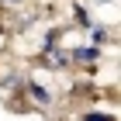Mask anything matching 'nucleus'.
<instances>
[{"label": "nucleus", "instance_id": "1", "mask_svg": "<svg viewBox=\"0 0 121 121\" xmlns=\"http://www.w3.org/2000/svg\"><path fill=\"white\" fill-rule=\"evenodd\" d=\"M86 121H111V118H97V114H93V118H86Z\"/></svg>", "mask_w": 121, "mask_h": 121}, {"label": "nucleus", "instance_id": "2", "mask_svg": "<svg viewBox=\"0 0 121 121\" xmlns=\"http://www.w3.org/2000/svg\"><path fill=\"white\" fill-rule=\"evenodd\" d=\"M10 4H14V0H10Z\"/></svg>", "mask_w": 121, "mask_h": 121}]
</instances>
